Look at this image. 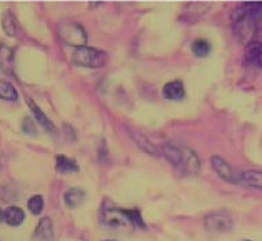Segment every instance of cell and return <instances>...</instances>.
I'll use <instances>...</instances> for the list:
<instances>
[{
  "label": "cell",
  "mask_w": 262,
  "mask_h": 241,
  "mask_svg": "<svg viewBox=\"0 0 262 241\" xmlns=\"http://www.w3.org/2000/svg\"><path fill=\"white\" fill-rule=\"evenodd\" d=\"M205 228L209 232L214 233H228L233 228L232 216L227 211H215L205 218Z\"/></svg>",
  "instance_id": "obj_5"
},
{
  "label": "cell",
  "mask_w": 262,
  "mask_h": 241,
  "mask_svg": "<svg viewBox=\"0 0 262 241\" xmlns=\"http://www.w3.org/2000/svg\"><path fill=\"white\" fill-rule=\"evenodd\" d=\"M246 58L250 63L262 69V43L259 41H249L246 45Z\"/></svg>",
  "instance_id": "obj_11"
},
{
  "label": "cell",
  "mask_w": 262,
  "mask_h": 241,
  "mask_svg": "<svg viewBox=\"0 0 262 241\" xmlns=\"http://www.w3.org/2000/svg\"><path fill=\"white\" fill-rule=\"evenodd\" d=\"M100 220L106 226L112 229H122V230L130 228L146 229L144 221L138 208H134V210H122L116 207L107 208L102 211Z\"/></svg>",
  "instance_id": "obj_2"
},
{
  "label": "cell",
  "mask_w": 262,
  "mask_h": 241,
  "mask_svg": "<svg viewBox=\"0 0 262 241\" xmlns=\"http://www.w3.org/2000/svg\"><path fill=\"white\" fill-rule=\"evenodd\" d=\"M22 130H24V133L30 134V136H36V134H37V129H36L35 122H33V119L29 118V116L24 118V122H22Z\"/></svg>",
  "instance_id": "obj_22"
},
{
  "label": "cell",
  "mask_w": 262,
  "mask_h": 241,
  "mask_svg": "<svg viewBox=\"0 0 262 241\" xmlns=\"http://www.w3.org/2000/svg\"><path fill=\"white\" fill-rule=\"evenodd\" d=\"M129 134H130V137L134 138V141L138 144L139 148H142L144 152H147L148 155L151 156H159V152L158 150L155 148V146L152 142L148 140V138L144 136L143 133L138 132V130L135 129H129Z\"/></svg>",
  "instance_id": "obj_9"
},
{
  "label": "cell",
  "mask_w": 262,
  "mask_h": 241,
  "mask_svg": "<svg viewBox=\"0 0 262 241\" xmlns=\"http://www.w3.org/2000/svg\"><path fill=\"white\" fill-rule=\"evenodd\" d=\"M262 17V2H250L237 6L232 13L233 30L242 41H247L255 33ZM251 41V40H250Z\"/></svg>",
  "instance_id": "obj_1"
},
{
  "label": "cell",
  "mask_w": 262,
  "mask_h": 241,
  "mask_svg": "<svg viewBox=\"0 0 262 241\" xmlns=\"http://www.w3.org/2000/svg\"><path fill=\"white\" fill-rule=\"evenodd\" d=\"M245 241H249V240H245Z\"/></svg>",
  "instance_id": "obj_25"
},
{
  "label": "cell",
  "mask_w": 262,
  "mask_h": 241,
  "mask_svg": "<svg viewBox=\"0 0 262 241\" xmlns=\"http://www.w3.org/2000/svg\"><path fill=\"white\" fill-rule=\"evenodd\" d=\"M73 62L76 65L82 66V67H91V69H99L103 67L107 62V55L106 52L96 50V48L78 47L73 52Z\"/></svg>",
  "instance_id": "obj_3"
},
{
  "label": "cell",
  "mask_w": 262,
  "mask_h": 241,
  "mask_svg": "<svg viewBox=\"0 0 262 241\" xmlns=\"http://www.w3.org/2000/svg\"><path fill=\"white\" fill-rule=\"evenodd\" d=\"M44 207V200L43 196H40V195H35V196H32L29 199V202H28V208L29 211L33 214V215H39L40 212L43 211Z\"/></svg>",
  "instance_id": "obj_21"
},
{
  "label": "cell",
  "mask_w": 262,
  "mask_h": 241,
  "mask_svg": "<svg viewBox=\"0 0 262 241\" xmlns=\"http://www.w3.org/2000/svg\"><path fill=\"white\" fill-rule=\"evenodd\" d=\"M241 182L249 188L262 190V172L261 170H247L241 176Z\"/></svg>",
  "instance_id": "obj_15"
},
{
  "label": "cell",
  "mask_w": 262,
  "mask_h": 241,
  "mask_svg": "<svg viewBox=\"0 0 262 241\" xmlns=\"http://www.w3.org/2000/svg\"><path fill=\"white\" fill-rule=\"evenodd\" d=\"M2 221H3V211L0 210V222H2Z\"/></svg>",
  "instance_id": "obj_23"
},
{
  "label": "cell",
  "mask_w": 262,
  "mask_h": 241,
  "mask_svg": "<svg viewBox=\"0 0 262 241\" xmlns=\"http://www.w3.org/2000/svg\"><path fill=\"white\" fill-rule=\"evenodd\" d=\"M211 166H213V170L217 173V176L221 177L224 181L231 182V184H236V174L233 172L232 166L228 163L224 158H221L220 155H213L211 156Z\"/></svg>",
  "instance_id": "obj_6"
},
{
  "label": "cell",
  "mask_w": 262,
  "mask_h": 241,
  "mask_svg": "<svg viewBox=\"0 0 262 241\" xmlns=\"http://www.w3.org/2000/svg\"><path fill=\"white\" fill-rule=\"evenodd\" d=\"M103 241H117V240H103Z\"/></svg>",
  "instance_id": "obj_24"
},
{
  "label": "cell",
  "mask_w": 262,
  "mask_h": 241,
  "mask_svg": "<svg viewBox=\"0 0 262 241\" xmlns=\"http://www.w3.org/2000/svg\"><path fill=\"white\" fill-rule=\"evenodd\" d=\"M32 241H54V225L50 216H44L36 226Z\"/></svg>",
  "instance_id": "obj_7"
},
{
  "label": "cell",
  "mask_w": 262,
  "mask_h": 241,
  "mask_svg": "<svg viewBox=\"0 0 262 241\" xmlns=\"http://www.w3.org/2000/svg\"><path fill=\"white\" fill-rule=\"evenodd\" d=\"M64 203L69 208H76V207L81 206L84 199H85V192L80 188H70L69 190H66L64 194Z\"/></svg>",
  "instance_id": "obj_17"
},
{
  "label": "cell",
  "mask_w": 262,
  "mask_h": 241,
  "mask_svg": "<svg viewBox=\"0 0 262 241\" xmlns=\"http://www.w3.org/2000/svg\"><path fill=\"white\" fill-rule=\"evenodd\" d=\"M26 103L29 104L30 110L33 111V115H35L36 120L39 122L40 125L43 126L44 130H47L48 133L54 134V132H55V126H54V124L51 122V119H50V118L36 106V103L32 99H26Z\"/></svg>",
  "instance_id": "obj_13"
},
{
  "label": "cell",
  "mask_w": 262,
  "mask_h": 241,
  "mask_svg": "<svg viewBox=\"0 0 262 241\" xmlns=\"http://www.w3.org/2000/svg\"><path fill=\"white\" fill-rule=\"evenodd\" d=\"M192 52L193 55H196L198 58H206L211 52V45L206 40H195L192 43Z\"/></svg>",
  "instance_id": "obj_19"
},
{
  "label": "cell",
  "mask_w": 262,
  "mask_h": 241,
  "mask_svg": "<svg viewBox=\"0 0 262 241\" xmlns=\"http://www.w3.org/2000/svg\"><path fill=\"white\" fill-rule=\"evenodd\" d=\"M0 99L14 102L18 99V92L13 84L9 81H0Z\"/></svg>",
  "instance_id": "obj_18"
},
{
  "label": "cell",
  "mask_w": 262,
  "mask_h": 241,
  "mask_svg": "<svg viewBox=\"0 0 262 241\" xmlns=\"http://www.w3.org/2000/svg\"><path fill=\"white\" fill-rule=\"evenodd\" d=\"M163 98L168 100H172V102H179V100L184 99L185 90L183 82L176 80V81H170L168 84H165L162 89Z\"/></svg>",
  "instance_id": "obj_8"
},
{
  "label": "cell",
  "mask_w": 262,
  "mask_h": 241,
  "mask_svg": "<svg viewBox=\"0 0 262 241\" xmlns=\"http://www.w3.org/2000/svg\"><path fill=\"white\" fill-rule=\"evenodd\" d=\"M2 25H3V29L9 36H15V32H17V22H15V18L10 11L5 13L3 15V19H2Z\"/></svg>",
  "instance_id": "obj_20"
},
{
  "label": "cell",
  "mask_w": 262,
  "mask_h": 241,
  "mask_svg": "<svg viewBox=\"0 0 262 241\" xmlns=\"http://www.w3.org/2000/svg\"><path fill=\"white\" fill-rule=\"evenodd\" d=\"M181 167L185 174L188 176H196L201 168V160L191 150H184V159L181 163Z\"/></svg>",
  "instance_id": "obj_10"
},
{
  "label": "cell",
  "mask_w": 262,
  "mask_h": 241,
  "mask_svg": "<svg viewBox=\"0 0 262 241\" xmlns=\"http://www.w3.org/2000/svg\"><path fill=\"white\" fill-rule=\"evenodd\" d=\"M58 33L64 43L72 47H84L86 44V32L78 22L63 19L58 25Z\"/></svg>",
  "instance_id": "obj_4"
},
{
  "label": "cell",
  "mask_w": 262,
  "mask_h": 241,
  "mask_svg": "<svg viewBox=\"0 0 262 241\" xmlns=\"http://www.w3.org/2000/svg\"><path fill=\"white\" fill-rule=\"evenodd\" d=\"M162 152L169 163H172L174 167L181 166L183 159H184V150L183 148H179V147L173 146V144H165L162 148Z\"/></svg>",
  "instance_id": "obj_12"
},
{
  "label": "cell",
  "mask_w": 262,
  "mask_h": 241,
  "mask_svg": "<svg viewBox=\"0 0 262 241\" xmlns=\"http://www.w3.org/2000/svg\"><path fill=\"white\" fill-rule=\"evenodd\" d=\"M25 220V212L17 206H11L3 211V221L10 226H19Z\"/></svg>",
  "instance_id": "obj_14"
},
{
  "label": "cell",
  "mask_w": 262,
  "mask_h": 241,
  "mask_svg": "<svg viewBox=\"0 0 262 241\" xmlns=\"http://www.w3.org/2000/svg\"><path fill=\"white\" fill-rule=\"evenodd\" d=\"M55 168L58 173L62 174H70V173L78 172V164L76 160L70 159L64 155H58L55 158Z\"/></svg>",
  "instance_id": "obj_16"
}]
</instances>
